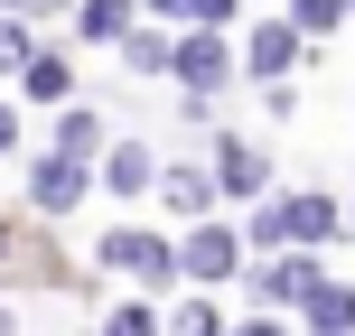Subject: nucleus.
Here are the masks:
<instances>
[{"mask_svg":"<svg viewBox=\"0 0 355 336\" xmlns=\"http://www.w3.org/2000/svg\"><path fill=\"white\" fill-rule=\"evenodd\" d=\"M103 262H112V271H131L141 290H159V281H187L178 243H168V233H150V224H122V233H103Z\"/></svg>","mask_w":355,"mask_h":336,"instance_id":"f257e3e1","label":"nucleus"},{"mask_svg":"<svg viewBox=\"0 0 355 336\" xmlns=\"http://www.w3.org/2000/svg\"><path fill=\"white\" fill-rule=\"evenodd\" d=\"M234 75H243V47H234L225 28H187L178 37V85L187 94H225Z\"/></svg>","mask_w":355,"mask_h":336,"instance_id":"f03ea898","label":"nucleus"},{"mask_svg":"<svg viewBox=\"0 0 355 336\" xmlns=\"http://www.w3.org/2000/svg\"><path fill=\"white\" fill-rule=\"evenodd\" d=\"M300 56H309V37L290 28V10H281V19H262V28L243 37V75H252L262 94H271V85H290V66H300Z\"/></svg>","mask_w":355,"mask_h":336,"instance_id":"7ed1b4c3","label":"nucleus"},{"mask_svg":"<svg viewBox=\"0 0 355 336\" xmlns=\"http://www.w3.org/2000/svg\"><path fill=\"white\" fill-rule=\"evenodd\" d=\"M318 281H327L318 252H271V262L252 271V299H262V308H309V299H318Z\"/></svg>","mask_w":355,"mask_h":336,"instance_id":"20e7f679","label":"nucleus"},{"mask_svg":"<svg viewBox=\"0 0 355 336\" xmlns=\"http://www.w3.org/2000/svg\"><path fill=\"white\" fill-rule=\"evenodd\" d=\"M178 262H187V281H196V290H215V281H234V262H243V233L206 215V224L178 243Z\"/></svg>","mask_w":355,"mask_h":336,"instance_id":"39448f33","label":"nucleus"},{"mask_svg":"<svg viewBox=\"0 0 355 336\" xmlns=\"http://www.w3.org/2000/svg\"><path fill=\"white\" fill-rule=\"evenodd\" d=\"M85 187H94V177H85V159H56V150H47V159H28V206L47 215V224L85 206Z\"/></svg>","mask_w":355,"mask_h":336,"instance_id":"423d86ee","label":"nucleus"},{"mask_svg":"<svg viewBox=\"0 0 355 336\" xmlns=\"http://www.w3.org/2000/svg\"><path fill=\"white\" fill-rule=\"evenodd\" d=\"M262 141H234V131H225V141H215V187H225V196H243V206H252V196H262Z\"/></svg>","mask_w":355,"mask_h":336,"instance_id":"0eeeda50","label":"nucleus"},{"mask_svg":"<svg viewBox=\"0 0 355 336\" xmlns=\"http://www.w3.org/2000/svg\"><path fill=\"white\" fill-rule=\"evenodd\" d=\"M159 206L206 224V206H225V187H215V168H159Z\"/></svg>","mask_w":355,"mask_h":336,"instance_id":"6e6552de","label":"nucleus"},{"mask_svg":"<svg viewBox=\"0 0 355 336\" xmlns=\"http://www.w3.org/2000/svg\"><path fill=\"white\" fill-rule=\"evenodd\" d=\"M75 28H85L94 47H122V37L141 28V0H75Z\"/></svg>","mask_w":355,"mask_h":336,"instance_id":"1a4fd4ad","label":"nucleus"},{"mask_svg":"<svg viewBox=\"0 0 355 336\" xmlns=\"http://www.w3.org/2000/svg\"><path fill=\"white\" fill-rule=\"evenodd\" d=\"M103 150H112L103 112H85V103H66V112H56V159H103Z\"/></svg>","mask_w":355,"mask_h":336,"instance_id":"9d476101","label":"nucleus"},{"mask_svg":"<svg viewBox=\"0 0 355 336\" xmlns=\"http://www.w3.org/2000/svg\"><path fill=\"white\" fill-rule=\"evenodd\" d=\"M281 206H290V252L327 243V233L346 224V215H337V196H318V187H309V196H281Z\"/></svg>","mask_w":355,"mask_h":336,"instance_id":"9b49d317","label":"nucleus"},{"mask_svg":"<svg viewBox=\"0 0 355 336\" xmlns=\"http://www.w3.org/2000/svg\"><path fill=\"white\" fill-rule=\"evenodd\" d=\"M19 94H28V103H56V112H66V103H75V66H66L56 47H37V56H28V75H19Z\"/></svg>","mask_w":355,"mask_h":336,"instance_id":"f8f14e48","label":"nucleus"},{"mask_svg":"<svg viewBox=\"0 0 355 336\" xmlns=\"http://www.w3.org/2000/svg\"><path fill=\"white\" fill-rule=\"evenodd\" d=\"M103 187H112V196H141V187H159V159H150L141 141H112V150H103Z\"/></svg>","mask_w":355,"mask_h":336,"instance_id":"ddd939ff","label":"nucleus"},{"mask_svg":"<svg viewBox=\"0 0 355 336\" xmlns=\"http://www.w3.org/2000/svg\"><path fill=\"white\" fill-rule=\"evenodd\" d=\"M309 336H355V290H346V281H318V299H309Z\"/></svg>","mask_w":355,"mask_h":336,"instance_id":"4468645a","label":"nucleus"},{"mask_svg":"<svg viewBox=\"0 0 355 336\" xmlns=\"http://www.w3.org/2000/svg\"><path fill=\"white\" fill-rule=\"evenodd\" d=\"M122 66H131V75H178V37L131 28V37H122Z\"/></svg>","mask_w":355,"mask_h":336,"instance_id":"2eb2a0df","label":"nucleus"},{"mask_svg":"<svg viewBox=\"0 0 355 336\" xmlns=\"http://www.w3.org/2000/svg\"><path fill=\"white\" fill-rule=\"evenodd\" d=\"M355 19V0H290V28L300 37H327V28H346Z\"/></svg>","mask_w":355,"mask_h":336,"instance_id":"dca6fc26","label":"nucleus"},{"mask_svg":"<svg viewBox=\"0 0 355 336\" xmlns=\"http://www.w3.org/2000/svg\"><path fill=\"white\" fill-rule=\"evenodd\" d=\"M168 336H225V308L196 290V299H178V308H168Z\"/></svg>","mask_w":355,"mask_h":336,"instance_id":"f3484780","label":"nucleus"},{"mask_svg":"<svg viewBox=\"0 0 355 336\" xmlns=\"http://www.w3.org/2000/svg\"><path fill=\"white\" fill-rule=\"evenodd\" d=\"M28 19H19V10H0V75H28Z\"/></svg>","mask_w":355,"mask_h":336,"instance_id":"a211bd4d","label":"nucleus"},{"mask_svg":"<svg viewBox=\"0 0 355 336\" xmlns=\"http://www.w3.org/2000/svg\"><path fill=\"white\" fill-rule=\"evenodd\" d=\"M103 336H168V318H150L141 299H122V308H112V318H103Z\"/></svg>","mask_w":355,"mask_h":336,"instance_id":"6ab92c4d","label":"nucleus"},{"mask_svg":"<svg viewBox=\"0 0 355 336\" xmlns=\"http://www.w3.org/2000/svg\"><path fill=\"white\" fill-rule=\"evenodd\" d=\"M10 141H19V112H10V103H0V150H10Z\"/></svg>","mask_w":355,"mask_h":336,"instance_id":"aec40b11","label":"nucleus"},{"mask_svg":"<svg viewBox=\"0 0 355 336\" xmlns=\"http://www.w3.org/2000/svg\"><path fill=\"white\" fill-rule=\"evenodd\" d=\"M234 336H281V327H271V318H252V327H234Z\"/></svg>","mask_w":355,"mask_h":336,"instance_id":"412c9836","label":"nucleus"},{"mask_svg":"<svg viewBox=\"0 0 355 336\" xmlns=\"http://www.w3.org/2000/svg\"><path fill=\"white\" fill-rule=\"evenodd\" d=\"M28 10H66V0H28Z\"/></svg>","mask_w":355,"mask_h":336,"instance_id":"4be33fe9","label":"nucleus"},{"mask_svg":"<svg viewBox=\"0 0 355 336\" xmlns=\"http://www.w3.org/2000/svg\"><path fill=\"white\" fill-rule=\"evenodd\" d=\"M0 10H28V0H0Z\"/></svg>","mask_w":355,"mask_h":336,"instance_id":"5701e85b","label":"nucleus"},{"mask_svg":"<svg viewBox=\"0 0 355 336\" xmlns=\"http://www.w3.org/2000/svg\"><path fill=\"white\" fill-rule=\"evenodd\" d=\"M0 336H10V308H0Z\"/></svg>","mask_w":355,"mask_h":336,"instance_id":"b1692460","label":"nucleus"},{"mask_svg":"<svg viewBox=\"0 0 355 336\" xmlns=\"http://www.w3.org/2000/svg\"><path fill=\"white\" fill-rule=\"evenodd\" d=\"M0 252H10V233H0Z\"/></svg>","mask_w":355,"mask_h":336,"instance_id":"393cba45","label":"nucleus"},{"mask_svg":"<svg viewBox=\"0 0 355 336\" xmlns=\"http://www.w3.org/2000/svg\"><path fill=\"white\" fill-rule=\"evenodd\" d=\"M281 10H290V0H281Z\"/></svg>","mask_w":355,"mask_h":336,"instance_id":"a878e982","label":"nucleus"}]
</instances>
